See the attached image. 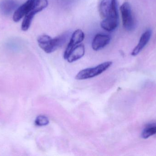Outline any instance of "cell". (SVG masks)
<instances>
[{
  "label": "cell",
  "mask_w": 156,
  "mask_h": 156,
  "mask_svg": "<svg viewBox=\"0 0 156 156\" xmlns=\"http://www.w3.org/2000/svg\"><path fill=\"white\" fill-rule=\"evenodd\" d=\"M68 33L62 34L56 37L52 38L48 35L39 36L37 38L38 45L45 52L50 54L61 47L68 40Z\"/></svg>",
  "instance_id": "cell-1"
},
{
  "label": "cell",
  "mask_w": 156,
  "mask_h": 156,
  "mask_svg": "<svg viewBox=\"0 0 156 156\" xmlns=\"http://www.w3.org/2000/svg\"><path fill=\"white\" fill-rule=\"evenodd\" d=\"M48 5V0H37L30 11L24 17L21 26L22 30L27 31L31 25L32 20L35 15L46 8Z\"/></svg>",
  "instance_id": "cell-2"
},
{
  "label": "cell",
  "mask_w": 156,
  "mask_h": 156,
  "mask_svg": "<svg viewBox=\"0 0 156 156\" xmlns=\"http://www.w3.org/2000/svg\"><path fill=\"white\" fill-rule=\"evenodd\" d=\"M99 13L103 19H119L116 0H102L99 6Z\"/></svg>",
  "instance_id": "cell-3"
},
{
  "label": "cell",
  "mask_w": 156,
  "mask_h": 156,
  "mask_svg": "<svg viewBox=\"0 0 156 156\" xmlns=\"http://www.w3.org/2000/svg\"><path fill=\"white\" fill-rule=\"evenodd\" d=\"M112 64V61H106L94 67L88 68L82 70L77 74L76 79L81 80L96 77L108 69Z\"/></svg>",
  "instance_id": "cell-4"
},
{
  "label": "cell",
  "mask_w": 156,
  "mask_h": 156,
  "mask_svg": "<svg viewBox=\"0 0 156 156\" xmlns=\"http://www.w3.org/2000/svg\"><path fill=\"white\" fill-rule=\"evenodd\" d=\"M120 11L124 28L128 31L133 30L135 27V22L130 4L127 2L124 3L120 7Z\"/></svg>",
  "instance_id": "cell-5"
},
{
  "label": "cell",
  "mask_w": 156,
  "mask_h": 156,
  "mask_svg": "<svg viewBox=\"0 0 156 156\" xmlns=\"http://www.w3.org/2000/svg\"><path fill=\"white\" fill-rule=\"evenodd\" d=\"M84 34L80 29L76 30L72 34L70 41L65 50L64 58L66 60L72 49L80 43H81L84 38Z\"/></svg>",
  "instance_id": "cell-6"
},
{
  "label": "cell",
  "mask_w": 156,
  "mask_h": 156,
  "mask_svg": "<svg viewBox=\"0 0 156 156\" xmlns=\"http://www.w3.org/2000/svg\"><path fill=\"white\" fill-rule=\"evenodd\" d=\"M37 0H27L24 3L17 7L14 13L13 20L14 22H19L30 11Z\"/></svg>",
  "instance_id": "cell-7"
},
{
  "label": "cell",
  "mask_w": 156,
  "mask_h": 156,
  "mask_svg": "<svg viewBox=\"0 0 156 156\" xmlns=\"http://www.w3.org/2000/svg\"><path fill=\"white\" fill-rule=\"evenodd\" d=\"M111 39V37L108 35L97 34L93 40L92 48L95 51L101 49L110 43Z\"/></svg>",
  "instance_id": "cell-8"
},
{
  "label": "cell",
  "mask_w": 156,
  "mask_h": 156,
  "mask_svg": "<svg viewBox=\"0 0 156 156\" xmlns=\"http://www.w3.org/2000/svg\"><path fill=\"white\" fill-rule=\"evenodd\" d=\"M152 35V31L150 29L146 30L141 36L139 43L132 52V55L136 56L138 55L145 47L149 42Z\"/></svg>",
  "instance_id": "cell-9"
},
{
  "label": "cell",
  "mask_w": 156,
  "mask_h": 156,
  "mask_svg": "<svg viewBox=\"0 0 156 156\" xmlns=\"http://www.w3.org/2000/svg\"><path fill=\"white\" fill-rule=\"evenodd\" d=\"M18 3L15 0H3L0 3V11L5 15H8L15 11Z\"/></svg>",
  "instance_id": "cell-10"
},
{
  "label": "cell",
  "mask_w": 156,
  "mask_h": 156,
  "mask_svg": "<svg viewBox=\"0 0 156 156\" xmlns=\"http://www.w3.org/2000/svg\"><path fill=\"white\" fill-rule=\"evenodd\" d=\"M84 54L85 47L84 45L79 44L72 49L66 60L69 63H72L82 57Z\"/></svg>",
  "instance_id": "cell-11"
},
{
  "label": "cell",
  "mask_w": 156,
  "mask_h": 156,
  "mask_svg": "<svg viewBox=\"0 0 156 156\" xmlns=\"http://www.w3.org/2000/svg\"><path fill=\"white\" fill-rule=\"evenodd\" d=\"M118 23V19H103L101 24V27L108 32H111L114 30L117 27Z\"/></svg>",
  "instance_id": "cell-12"
},
{
  "label": "cell",
  "mask_w": 156,
  "mask_h": 156,
  "mask_svg": "<svg viewBox=\"0 0 156 156\" xmlns=\"http://www.w3.org/2000/svg\"><path fill=\"white\" fill-rule=\"evenodd\" d=\"M156 135V122L147 124L143 130L141 134L144 139H147L153 136Z\"/></svg>",
  "instance_id": "cell-13"
},
{
  "label": "cell",
  "mask_w": 156,
  "mask_h": 156,
  "mask_svg": "<svg viewBox=\"0 0 156 156\" xmlns=\"http://www.w3.org/2000/svg\"><path fill=\"white\" fill-rule=\"evenodd\" d=\"M48 118L45 115H40L37 116L35 121V124L38 126H45L49 124Z\"/></svg>",
  "instance_id": "cell-14"
}]
</instances>
